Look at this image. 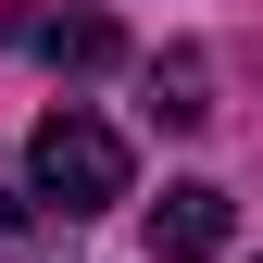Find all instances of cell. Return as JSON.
Wrapping results in <instances>:
<instances>
[{
    "label": "cell",
    "instance_id": "1",
    "mask_svg": "<svg viewBox=\"0 0 263 263\" xmlns=\"http://www.w3.org/2000/svg\"><path fill=\"white\" fill-rule=\"evenodd\" d=\"M25 201L38 213H63V226H88V213H113L125 201V138L101 113H38V138H25Z\"/></svg>",
    "mask_w": 263,
    "mask_h": 263
},
{
    "label": "cell",
    "instance_id": "2",
    "mask_svg": "<svg viewBox=\"0 0 263 263\" xmlns=\"http://www.w3.org/2000/svg\"><path fill=\"white\" fill-rule=\"evenodd\" d=\"M226 226H238V213H226V188L176 176V188L151 201V251H163V263H213V251H226Z\"/></svg>",
    "mask_w": 263,
    "mask_h": 263
},
{
    "label": "cell",
    "instance_id": "3",
    "mask_svg": "<svg viewBox=\"0 0 263 263\" xmlns=\"http://www.w3.org/2000/svg\"><path fill=\"white\" fill-rule=\"evenodd\" d=\"M13 50H38L50 76H101L125 38H113V13H13Z\"/></svg>",
    "mask_w": 263,
    "mask_h": 263
},
{
    "label": "cell",
    "instance_id": "4",
    "mask_svg": "<svg viewBox=\"0 0 263 263\" xmlns=\"http://www.w3.org/2000/svg\"><path fill=\"white\" fill-rule=\"evenodd\" d=\"M151 113H163V125H213V63H201V50H163V63H151Z\"/></svg>",
    "mask_w": 263,
    "mask_h": 263
},
{
    "label": "cell",
    "instance_id": "5",
    "mask_svg": "<svg viewBox=\"0 0 263 263\" xmlns=\"http://www.w3.org/2000/svg\"><path fill=\"white\" fill-rule=\"evenodd\" d=\"M25 213H38V201H25V188H13V163H0V263H25Z\"/></svg>",
    "mask_w": 263,
    "mask_h": 263
}]
</instances>
